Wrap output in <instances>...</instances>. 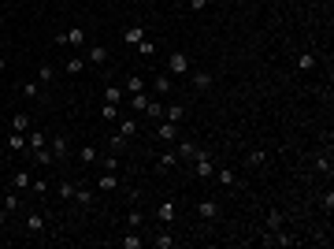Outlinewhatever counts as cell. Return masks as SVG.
I'll return each instance as SVG.
<instances>
[{
	"instance_id": "21",
	"label": "cell",
	"mask_w": 334,
	"mask_h": 249,
	"mask_svg": "<svg viewBox=\"0 0 334 249\" xmlns=\"http://www.w3.org/2000/svg\"><path fill=\"white\" fill-rule=\"evenodd\" d=\"M11 130L26 134V130H30V116H26V112H15V116H11Z\"/></svg>"
},
{
	"instance_id": "43",
	"label": "cell",
	"mask_w": 334,
	"mask_h": 249,
	"mask_svg": "<svg viewBox=\"0 0 334 249\" xmlns=\"http://www.w3.org/2000/svg\"><path fill=\"white\" fill-rule=\"evenodd\" d=\"M82 67H86V60H82V56L67 60V74H82Z\"/></svg>"
},
{
	"instance_id": "27",
	"label": "cell",
	"mask_w": 334,
	"mask_h": 249,
	"mask_svg": "<svg viewBox=\"0 0 334 249\" xmlns=\"http://www.w3.org/2000/svg\"><path fill=\"white\" fill-rule=\"evenodd\" d=\"M164 119H171V123H182V119H186V108H182V104H171V108H164Z\"/></svg>"
},
{
	"instance_id": "14",
	"label": "cell",
	"mask_w": 334,
	"mask_h": 249,
	"mask_svg": "<svg viewBox=\"0 0 334 249\" xmlns=\"http://www.w3.org/2000/svg\"><path fill=\"white\" fill-rule=\"evenodd\" d=\"M152 245H156V249H174V235H171V231H156V235H152Z\"/></svg>"
},
{
	"instance_id": "33",
	"label": "cell",
	"mask_w": 334,
	"mask_h": 249,
	"mask_svg": "<svg viewBox=\"0 0 334 249\" xmlns=\"http://www.w3.org/2000/svg\"><path fill=\"white\" fill-rule=\"evenodd\" d=\"M245 160H249V167H264V164H267V152H264V149H252Z\"/></svg>"
},
{
	"instance_id": "54",
	"label": "cell",
	"mask_w": 334,
	"mask_h": 249,
	"mask_svg": "<svg viewBox=\"0 0 334 249\" xmlns=\"http://www.w3.org/2000/svg\"><path fill=\"white\" fill-rule=\"evenodd\" d=\"M312 4H320V0H312Z\"/></svg>"
},
{
	"instance_id": "5",
	"label": "cell",
	"mask_w": 334,
	"mask_h": 249,
	"mask_svg": "<svg viewBox=\"0 0 334 249\" xmlns=\"http://www.w3.org/2000/svg\"><path fill=\"white\" fill-rule=\"evenodd\" d=\"M174 216H179V205H174V201H160V205H156V220H160L164 227L174 223Z\"/></svg>"
},
{
	"instance_id": "3",
	"label": "cell",
	"mask_w": 334,
	"mask_h": 249,
	"mask_svg": "<svg viewBox=\"0 0 334 249\" xmlns=\"http://www.w3.org/2000/svg\"><path fill=\"white\" fill-rule=\"evenodd\" d=\"M167 74H171V79L189 74V56H186V52H171V56H167Z\"/></svg>"
},
{
	"instance_id": "49",
	"label": "cell",
	"mask_w": 334,
	"mask_h": 249,
	"mask_svg": "<svg viewBox=\"0 0 334 249\" xmlns=\"http://www.w3.org/2000/svg\"><path fill=\"white\" fill-rule=\"evenodd\" d=\"M204 4H208V0H189V8H193V11H204Z\"/></svg>"
},
{
	"instance_id": "45",
	"label": "cell",
	"mask_w": 334,
	"mask_h": 249,
	"mask_svg": "<svg viewBox=\"0 0 334 249\" xmlns=\"http://www.w3.org/2000/svg\"><path fill=\"white\" fill-rule=\"evenodd\" d=\"M30 190H34L37 197H45V194H49V182H45V179H34V182H30Z\"/></svg>"
},
{
	"instance_id": "52",
	"label": "cell",
	"mask_w": 334,
	"mask_h": 249,
	"mask_svg": "<svg viewBox=\"0 0 334 249\" xmlns=\"http://www.w3.org/2000/svg\"><path fill=\"white\" fill-rule=\"evenodd\" d=\"M4 19H8V15H4V11H0V26H4Z\"/></svg>"
},
{
	"instance_id": "38",
	"label": "cell",
	"mask_w": 334,
	"mask_h": 249,
	"mask_svg": "<svg viewBox=\"0 0 334 249\" xmlns=\"http://www.w3.org/2000/svg\"><path fill=\"white\" fill-rule=\"evenodd\" d=\"M8 149H26V134L11 130V134H8Z\"/></svg>"
},
{
	"instance_id": "47",
	"label": "cell",
	"mask_w": 334,
	"mask_h": 249,
	"mask_svg": "<svg viewBox=\"0 0 334 249\" xmlns=\"http://www.w3.org/2000/svg\"><path fill=\"white\" fill-rule=\"evenodd\" d=\"M123 149H126V138L115 134V138H111V152H123Z\"/></svg>"
},
{
	"instance_id": "2",
	"label": "cell",
	"mask_w": 334,
	"mask_h": 249,
	"mask_svg": "<svg viewBox=\"0 0 334 249\" xmlns=\"http://www.w3.org/2000/svg\"><path fill=\"white\" fill-rule=\"evenodd\" d=\"M56 45H71V49H82V45H86V30H82V26L60 30V34H56Z\"/></svg>"
},
{
	"instance_id": "23",
	"label": "cell",
	"mask_w": 334,
	"mask_h": 249,
	"mask_svg": "<svg viewBox=\"0 0 334 249\" xmlns=\"http://www.w3.org/2000/svg\"><path fill=\"white\" fill-rule=\"evenodd\" d=\"M26 145H30V149H45V145H49V138H45L41 130H30V134H26Z\"/></svg>"
},
{
	"instance_id": "10",
	"label": "cell",
	"mask_w": 334,
	"mask_h": 249,
	"mask_svg": "<svg viewBox=\"0 0 334 249\" xmlns=\"http://www.w3.org/2000/svg\"><path fill=\"white\" fill-rule=\"evenodd\" d=\"M174 152H179V160H193L197 152H201V145H197V142H189V138H182V142H179V149H174Z\"/></svg>"
},
{
	"instance_id": "19",
	"label": "cell",
	"mask_w": 334,
	"mask_h": 249,
	"mask_svg": "<svg viewBox=\"0 0 334 249\" xmlns=\"http://www.w3.org/2000/svg\"><path fill=\"white\" fill-rule=\"evenodd\" d=\"M30 182H34V179H30L26 171H15V175H11V190H19V194H23V190H30Z\"/></svg>"
},
{
	"instance_id": "46",
	"label": "cell",
	"mask_w": 334,
	"mask_h": 249,
	"mask_svg": "<svg viewBox=\"0 0 334 249\" xmlns=\"http://www.w3.org/2000/svg\"><path fill=\"white\" fill-rule=\"evenodd\" d=\"M104 171H119V152H108L104 157Z\"/></svg>"
},
{
	"instance_id": "37",
	"label": "cell",
	"mask_w": 334,
	"mask_h": 249,
	"mask_svg": "<svg viewBox=\"0 0 334 249\" xmlns=\"http://www.w3.org/2000/svg\"><path fill=\"white\" fill-rule=\"evenodd\" d=\"M104 101H108V104H119V101H123V89H119V86H104Z\"/></svg>"
},
{
	"instance_id": "6",
	"label": "cell",
	"mask_w": 334,
	"mask_h": 249,
	"mask_svg": "<svg viewBox=\"0 0 334 249\" xmlns=\"http://www.w3.org/2000/svg\"><path fill=\"white\" fill-rule=\"evenodd\" d=\"M156 142H179V123L164 119L160 127H156Z\"/></svg>"
},
{
	"instance_id": "34",
	"label": "cell",
	"mask_w": 334,
	"mask_h": 249,
	"mask_svg": "<svg viewBox=\"0 0 334 249\" xmlns=\"http://www.w3.org/2000/svg\"><path fill=\"white\" fill-rule=\"evenodd\" d=\"M282 223H286V216H282L279 208H271V212H267V231H279Z\"/></svg>"
},
{
	"instance_id": "20",
	"label": "cell",
	"mask_w": 334,
	"mask_h": 249,
	"mask_svg": "<svg viewBox=\"0 0 334 249\" xmlns=\"http://www.w3.org/2000/svg\"><path fill=\"white\" fill-rule=\"evenodd\" d=\"M134 49H137L141 56H145V60H152V56H156V41H152V37H141V41L134 45Z\"/></svg>"
},
{
	"instance_id": "15",
	"label": "cell",
	"mask_w": 334,
	"mask_h": 249,
	"mask_svg": "<svg viewBox=\"0 0 334 249\" xmlns=\"http://www.w3.org/2000/svg\"><path fill=\"white\" fill-rule=\"evenodd\" d=\"M89 64H108V45H89Z\"/></svg>"
},
{
	"instance_id": "13",
	"label": "cell",
	"mask_w": 334,
	"mask_h": 249,
	"mask_svg": "<svg viewBox=\"0 0 334 249\" xmlns=\"http://www.w3.org/2000/svg\"><path fill=\"white\" fill-rule=\"evenodd\" d=\"M97 190L111 194V190H119V179H115V171H104V175L97 179Z\"/></svg>"
},
{
	"instance_id": "9",
	"label": "cell",
	"mask_w": 334,
	"mask_h": 249,
	"mask_svg": "<svg viewBox=\"0 0 334 249\" xmlns=\"http://www.w3.org/2000/svg\"><path fill=\"white\" fill-rule=\"evenodd\" d=\"M197 216H201L204 223H212V220H219V205H215L212 197H208V201H201V205H197Z\"/></svg>"
},
{
	"instance_id": "11",
	"label": "cell",
	"mask_w": 334,
	"mask_h": 249,
	"mask_svg": "<svg viewBox=\"0 0 334 249\" xmlns=\"http://www.w3.org/2000/svg\"><path fill=\"white\" fill-rule=\"evenodd\" d=\"M145 89H149V82L141 79V74H130V79L123 82V93H145Z\"/></svg>"
},
{
	"instance_id": "24",
	"label": "cell",
	"mask_w": 334,
	"mask_h": 249,
	"mask_svg": "<svg viewBox=\"0 0 334 249\" xmlns=\"http://www.w3.org/2000/svg\"><path fill=\"white\" fill-rule=\"evenodd\" d=\"M78 160H82V164L89 167V164H97V160H101V152L93 149V145H86V149H78Z\"/></svg>"
},
{
	"instance_id": "22",
	"label": "cell",
	"mask_w": 334,
	"mask_h": 249,
	"mask_svg": "<svg viewBox=\"0 0 334 249\" xmlns=\"http://www.w3.org/2000/svg\"><path fill=\"white\" fill-rule=\"evenodd\" d=\"M141 37H145V26H130V30H126V34H123V41L130 45V49H134V45H137Z\"/></svg>"
},
{
	"instance_id": "16",
	"label": "cell",
	"mask_w": 334,
	"mask_h": 249,
	"mask_svg": "<svg viewBox=\"0 0 334 249\" xmlns=\"http://www.w3.org/2000/svg\"><path fill=\"white\" fill-rule=\"evenodd\" d=\"M37 82H41V86H52V82H56V67H52V64H41V67H37Z\"/></svg>"
},
{
	"instance_id": "12",
	"label": "cell",
	"mask_w": 334,
	"mask_h": 249,
	"mask_svg": "<svg viewBox=\"0 0 334 249\" xmlns=\"http://www.w3.org/2000/svg\"><path fill=\"white\" fill-rule=\"evenodd\" d=\"M174 89V79H171V74L164 71V74H156V79H152V93H171Z\"/></svg>"
},
{
	"instance_id": "41",
	"label": "cell",
	"mask_w": 334,
	"mask_h": 249,
	"mask_svg": "<svg viewBox=\"0 0 334 249\" xmlns=\"http://www.w3.org/2000/svg\"><path fill=\"white\" fill-rule=\"evenodd\" d=\"M330 152H320V157H316V171H327V175H330Z\"/></svg>"
},
{
	"instance_id": "25",
	"label": "cell",
	"mask_w": 334,
	"mask_h": 249,
	"mask_svg": "<svg viewBox=\"0 0 334 249\" xmlns=\"http://www.w3.org/2000/svg\"><path fill=\"white\" fill-rule=\"evenodd\" d=\"M119 134L126 138V142H130V138L137 134V119H119Z\"/></svg>"
},
{
	"instance_id": "35",
	"label": "cell",
	"mask_w": 334,
	"mask_h": 249,
	"mask_svg": "<svg viewBox=\"0 0 334 249\" xmlns=\"http://www.w3.org/2000/svg\"><path fill=\"white\" fill-rule=\"evenodd\" d=\"M275 245H297V235H290V231H275Z\"/></svg>"
},
{
	"instance_id": "55",
	"label": "cell",
	"mask_w": 334,
	"mask_h": 249,
	"mask_svg": "<svg viewBox=\"0 0 334 249\" xmlns=\"http://www.w3.org/2000/svg\"><path fill=\"white\" fill-rule=\"evenodd\" d=\"M115 4H119V0H115Z\"/></svg>"
},
{
	"instance_id": "48",
	"label": "cell",
	"mask_w": 334,
	"mask_h": 249,
	"mask_svg": "<svg viewBox=\"0 0 334 249\" xmlns=\"http://www.w3.org/2000/svg\"><path fill=\"white\" fill-rule=\"evenodd\" d=\"M323 208H327V216H330V212H334V194H330V190H327V194H323Z\"/></svg>"
},
{
	"instance_id": "8",
	"label": "cell",
	"mask_w": 334,
	"mask_h": 249,
	"mask_svg": "<svg viewBox=\"0 0 334 249\" xmlns=\"http://www.w3.org/2000/svg\"><path fill=\"white\" fill-rule=\"evenodd\" d=\"M26 231H30V235H45V231H49V220H45V212H30Z\"/></svg>"
},
{
	"instance_id": "42",
	"label": "cell",
	"mask_w": 334,
	"mask_h": 249,
	"mask_svg": "<svg viewBox=\"0 0 334 249\" xmlns=\"http://www.w3.org/2000/svg\"><path fill=\"white\" fill-rule=\"evenodd\" d=\"M126 223H130V231H137L141 223H145V212H137V208H134L130 216H126Z\"/></svg>"
},
{
	"instance_id": "36",
	"label": "cell",
	"mask_w": 334,
	"mask_h": 249,
	"mask_svg": "<svg viewBox=\"0 0 334 249\" xmlns=\"http://www.w3.org/2000/svg\"><path fill=\"white\" fill-rule=\"evenodd\" d=\"M145 104H149V93H130V108H134V112H145Z\"/></svg>"
},
{
	"instance_id": "31",
	"label": "cell",
	"mask_w": 334,
	"mask_h": 249,
	"mask_svg": "<svg viewBox=\"0 0 334 249\" xmlns=\"http://www.w3.org/2000/svg\"><path fill=\"white\" fill-rule=\"evenodd\" d=\"M316 64H320V60H316L312 52H301V56H297V71H312Z\"/></svg>"
},
{
	"instance_id": "51",
	"label": "cell",
	"mask_w": 334,
	"mask_h": 249,
	"mask_svg": "<svg viewBox=\"0 0 334 249\" xmlns=\"http://www.w3.org/2000/svg\"><path fill=\"white\" fill-rule=\"evenodd\" d=\"M4 67H8V60H4V56H0V71H4Z\"/></svg>"
},
{
	"instance_id": "1",
	"label": "cell",
	"mask_w": 334,
	"mask_h": 249,
	"mask_svg": "<svg viewBox=\"0 0 334 249\" xmlns=\"http://www.w3.org/2000/svg\"><path fill=\"white\" fill-rule=\"evenodd\" d=\"M193 175H197V179H204V182H208V179L215 175V160L208 157V149H201L197 157H193Z\"/></svg>"
},
{
	"instance_id": "44",
	"label": "cell",
	"mask_w": 334,
	"mask_h": 249,
	"mask_svg": "<svg viewBox=\"0 0 334 249\" xmlns=\"http://www.w3.org/2000/svg\"><path fill=\"white\" fill-rule=\"evenodd\" d=\"M74 201H78V205H89V208H93V190H74Z\"/></svg>"
},
{
	"instance_id": "32",
	"label": "cell",
	"mask_w": 334,
	"mask_h": 249,
	"mask_svg": "<svg viewBox=\"0 0 334 249\" xmlns=\"http://www.w3.org/2000/svg\"><path fill=\"white\" fill-rule=\"evenodd\" d=\"M145 116H149V119H164V104L149 97V104H145Z\"/></svg>"
},
{
	"instance_id": "39",
	"label": "cell",
	"mask_w": 334,
	"mask_h": 249,
	"mask_svg": "<svg viewBox=\"0 0 334 249\" xmlns=\"http://www.w3.org/2000/svg\"><path fill=\"white\" fill-rule=\"evenodd\" d=\"M74 190H78L74 182H60V201H74Z\"/></svg>"
},
{
	"instance_id": "40",
	"label": "cell",
	"mask_w": 334,
	"mask_h": 249,
	"mask_svg": "<svg viewBox=\"0 0 334 249\" xmlns=\"http://www.w3.org/2000/svg\"><path fill=\"white\" fill-rule=\"evenodd\" d=\"M101 119H119V104H101Z\"/></svg>"
},
{
	"instance_id": "4",
	"label": "cell",
	"mask_w": 334,
	"mask_h": 249,
	"mask_svg": "<svg viewBox=\"0 0 334 249\" xmlns=\"http://www.w3.org/2000/svg\"><path fill=\"white\" fill-rule=\"evenodd\" d=\"M49 149L56 152V164H63V160H67V157H71V138H67V134H56Z\"/></svg>"
},
{
	"instance_id": "53",
	"label": "cell",
	"mask_w": 334,
	"mask_h": 249,
	"mask_svg": "<svg viewBox=\"0 0 334 249\" xmlns=\"http://www.w3.org/2000/svg\"><path fill=\"white\" fill-rule=\"evenodd\" d=\"M0 201H4V190H0Z\"/></svg>"
},
{
	"instance_id": "7",
	"label": "cell",
	"mask_w": 334,
	"mask_h": 249,
	"mask_svg": "<svg viewBox=\"0 0 334 249\" xmlns=\"http://www.w3.org/2000/svg\"><path fill=\"white\" fill-rule=\"evenodd\" d=\"M212 179H215L219 186H227V190H234V186H242V179H238L230 167H215V175H212Z\"/></svg>"
},
{
	"instance_id": "18",
	"label": "cell",
	"mask_w": 334,
	"mask_h": 249,
	"mask_svg": "<svg viewBox=\"0 0 334 249\" xmlns=\"http://www.w3.org/2000/svg\"><path fill=\"white\" fill-rule=\"evenodd\" d=\"M119 245H123V249H141V245H145V238H141L137 231H130V235H123V238H119Z\"/></svg>"
},
{
	"instance_id": "29",
	"label": "cell",
	"mask_w": 334,
	"mask_h": 249,
	"mask_svg": "<svg viewBox=\"0 0 334 249\" xmlns=\"http://www.w3.org/2000/svg\"><path fill=\"white\" fill-rule=\"evenodd\" d=\"M156 164H160V171H167V167H179L182 160H179V152H160V160H156Z\"/></svg>"
},
{
	"instance_id": "26",
	"label": "cell",
	"mask_w": 334,
	"mask_h": 249,
	"mask_svg": "<svg viewBox=\"0 0 334 249\" xmlns=\"http://www.w3.org/2000/svg\"><path fill=\"white\" fill-rule=\"evenodd\" d=\"M0 205H4V212H15L19 208V190H4V201H0Z\"/></svg>"
},
{
	"instance_id": "50",
	"label": "cell",
	"mask_w": 334,
	"mask_h": 249,
	"mask_svg": "<svg viewBox=\"0 0 334 249\" xmlns=\"http://www.w3.org/2000/svg\"><path fill=\"white\" fill-rule=\"evenodd\" d=\"M4 164H8V157H4V152H0V171H4Z\"/></svg>"
},
{
	"instance_id": "17",
	"label": "cell",
	"mask_w": 334,
	"mask_h": 249,
	"mask_svg": "<svg viewBox=\"0 0 334 249\" xmlns=\"http://www.w3.org/2000/svg\"><path fill=\"white\" fill-rule=\"evenodd\" d=\"M193 89H212V71H193Z\"/></svg>"
},
{
	"instance_id": "28",
	"label": "cell",
	"mask_w": 334,
	"mask_h": 249,
	"mask_svg": "<svg viewBox=\"0 0 334 249\" xmlns=\"http://www.w3.org/2000/svg\"><path fill=\"white\" fill-rule=\"evenodd\" d=\"M34 160H37L41 167H49V164H56V152H52V149H34Z\"/></svg>"
},
{
	"instance_id": "30",
	"label": "cell",
	"mask_w": 334,
	"mask_h": 249,
	"mask_svg": "<svg viewBox=\"0 0 334 249\" xmlns=\"http://www.w3.org/2000/svg\"><path fill=\"white\" fill-rule=\"evenodd\" d=\"M19 93H23L26 101H37V93H41V82H23V86H19Z\"/></svg>"
}]
</instances>
